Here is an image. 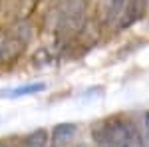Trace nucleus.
Returning <instances> with one entry per match:
<instances>
[{
  "instance_id": "obj_10",
  "label": "nucleus",
  "mask_w": 149,
  "mask_h": 147,
  "mask_svg": "<svg viewBox=\"0 0 149 147\" xmlns=\"http://www.w3.org/2000/svg\"><path fill=\"white\" fill-rule=\"evenodd\" d=\"M143 129H145V139H147V143H149V111L143 117Z\"/></svg>"
},
{
  "instance_id": "obj_4",
  "label": "nucleus",
  "mask_w": 149,
  "mask_h": 147,
  "mask_svg": "<svg viewBox=\"0 0 149 147\" xmlns=\"http://www.w3.org/2000/svg\"><path fill=\"white\" fill-rule=\"evenodd\" d=\"M143 8H145V0H125V4L121 8V14L115 20V26L119 30H125L129 26H133L143 16Z\"/></svg>"
},
{
  "instance_id": "obj_1",
  "label": "nucleus",
  "mask_w": 149,
  "mask_h": 147,
  "mask_svg": "<svg viewBox=\"0 0 149 147\" xmlns=\"http://www.w3.org/2000/svg\"><path fill=\"white\" fill-rule=\"evenodd\" d=\"M92 137L97 147H145L137 127L117 115L97 121L92 127Z\"/></svg>"
},
{
  "instance_id": "obj_3",
  "label": "nucleus",
  "mask_w": 149,
  "mask_h": 147,
  "mask_svg": "<svg viewBox=\"0 0 149 147\" xmlns=\"http://www.w3.org/2000/svg\"><path fill=\"white\" fill-rule=\"evenodd\" d=\"M30 42V32L22 22H18L10 30V34L2 40V60L4 62H14L24 54L26 46Z\"/></svg>"
},
{
  "instance_id": "obj_5",
  "label": "nucleus",
  "mask_w": 149,
  "mask_h": 147,
  "mask_svg": "<svg viewBox=\"0 0 149 147\" xmlns=\"http://www.w3.org/2000/svg\"><path fill=\"white\" fill-rule=\"evenodd\" d=\"M125 0H97V14L100 20L105 24H111L117 20V16L121 14Z\"/></svg>"
},
{
  "instance_id": "obj_6",
  "label": "nucleus",
  "mask_w": 149,
  "mask_h": 147,
  "mask_svg": "<svg viewBox=\"0 0 149 147\" xmlns=\"http://www.w3.org/2000/svg\"><path fill=\"white\" fill-rule=\"evenodd\" d=\"M78 133V125L76 123H58L52 129V145L54 147H62L70 143Z\"/></svg>"
},
{
  "instance_id": "obj_9",
  "label": "nucleus",
  "mask_w": 149,
  "mask_h": 147,
  "mask_svg": "<svg viewBox=\"0 0 149 147\" xmlns=\"http://www.w3.org/2000/svg\"><path fill=\"white\" fill-rule=\"evenodd\" d=\"M38 4H40V0H18V6H16L18 20H20V22L26 20V18L36 10V6H38Z\"/></svg>"
},
{
  "instance_id": "obj_11",
  "label": "nucleus",
  "mask_w": 149,
  "mask_h": 147,
  "mask_svg": "<svg viewBox=\"0 0 149 147\" xmlns=\"http://www.w3.org/2000/svg\"><path fill=\"white\" fill-rule=\"evenodd\" d=\"M0 147H14V145H12V141H8V139H0Z\"/></svg>"
},
{
  "instance_id": "obj_12",
  "label": "nucleus",
  "mask_w": 149,
  "mask_h": 147,
  "mask_svg": "<svg viewBox=\"0 0 149 147\" xmlns=\"http://www.w3.org/2000/svg\"><path fill=\"white\" fill-rule=\"evenodd\" d=\"M0 60H2V40H0Z\"/></svg>"
},
{
  "instance_id": "obj_7",
  "label": "nucleus",
  "mask_w": 149,
  "mask_h": 147,
  "mask_svg": "<svg viewBox=\"0 0 149 147\" xmlns=\"http://www.w3.org/2000/svg\"><path fill=\"white\" fill-rule=\"evenodd\" d=\"M46 88V84L38 82V84H26L20 88H14L10 91H0V98H22V95H30V93H38Z\"/></svg>"
},
{
  "instance_id": "obj_13",
  "label": "nucleus",
  "mask_w": 149,
  "mask_h": 147,
  "mask_svg": "<svg viewBox=\"0 0 149 147\" xmlns=\"http://www.w3.org/2000/svg\"><path fill=\"white\" fill-rule=\"evenodd\" d=\"M145 4H147V6H149V0H145Z\"/></svg>"
},
{
  "instance_id": "obj_8",
  "label": "nucleus",
  "mask_w": 149,
  "mask_h": 147,
  "mask_svg": "<svg viewBox=\"0 0 149 147\" xmlns=\"http://www.w3.org/2000/svg\"><path fill=\"white\" fill-rule=\"evenodd\" d=\"M48 141L46 129H34L24 137V147H48Z\"/></svg>"
},
{
  "instance_id": "obj_2",
  "label": "nucleus",
  "mask_w": 149,
  "mask_h": 147,
  "mask_svg": "<svg viewBox=\"0 0 149 147\" xmlns=\"http://www.w3.org/2000/svg\"><path fill=\"white\" fill-rule=\"evenodd\" d=\"M90 0H66L58 10V30L62 34H76L84 26Z\"/></svg>"
}]
</instances>
